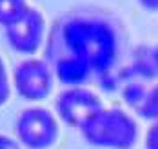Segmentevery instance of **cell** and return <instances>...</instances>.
<instances>
[{
    "mask_svg": "<svg viewBox=\"0 0 158 149\" xmlns=\"http://www.w3.org/2000/svg\"><path fill=\"white\" fill-rule=\"evenodd\" d=\"M118 53V35L109 20L95 15L62 18L49 38L48 56L53 73L67 85L109 73Z\"/></svg>",
    "mask_w": 158,
    "mask_h": 149,
    "instance_id": "6da1fadb",
    "label": "cell"
},
{
    "mask_svg": "<svg viewBox=\"0 0 158 149\" xmlns=\"http://www.w3.org/2000/svg\"><path fill=\"white\" fill-rule=\"evenodd\" d=\"M80 131L95 147L131 149L138 138V124L120 107H102Z\"/></svg>",
    "mask_w": 158,
    "mask_h": 149,
    "instance_id": "7a4b0ae2",
    "label": "cell"
},
{
    "mask_svg": "<svg viewBox=\"0 0 158 149\" xmlns=\"http://www.w3.org/2000/svg\"><path fill=\"white\" fill-rule=\"evenodd\" d=\"M15 131L20 144L27 149H46L58 136V122L49 109L33 106L16 116Z\"/></svg>",
    "mask_w": 158,
    "mask_h": 149,
    "instance_id": "3957f363",
    "label": "cell"
},
{
    "mask_svg": "<svg viewBox=\"0 0 158 149\" xmlns=\"http://www.w3.org/2000/svg\"><path fill=\"white\" fill-rule=\"evenodd\" d=\"M56 115L64 124L82 129L104 107L100 97L82 85H69L56 97Z\"/></svg>",
    "mask_w": 158,
    "mask_h": 149,
    "instance_id": "277c9868",
    "label": "cell"
},
{
    "mask_svg": "<svg viewBox=\"0 0 158 149\" xmlns=\"http://www.w3.org/2000/svg\"><path fill=\"white\" fill-rule=\"evenodd\" d=\"M53 69L40 58H26L13 71V85L24 100H44L53 89Z\"/></svg>",
    "mask_w": 158,
    "mask_h": 149,
    "instance_id": "5b68a950",
    "label": "cell"
},
{
    "mask_svg": "<svg viewBox=\"0 0 158 149\" xmlns=\"http://www.w3.org/2000/svg\"><path fill=\"white\" fill-rule=\"evenodd\" d=\"M46 35V18L40 9L27 7L18 18L6 26V38L9 46L22 55H33L42 46Z\"/></svg>",
    "mask_w": 158,
    "mask_h": 149,
    "instance_id": "8992f818",
    "label": "cell"
},
{
    "mask_svg": "<svg viewBox=\"0 0 158 149\" xmlns=\"http://www.w3.org/2000/svg\"><path fill=\"white\" fill-rule=\"evenodd\" d=\"M124 93V100L145 120H156L158 118V82L151 87H145L138 82H131Z\"/></svg>",
    "mask_w": 158,
    "mask_h": 149,
    "instance_id": "52a82bcc",
    "label": "cell"
},
{
    "mask_svg": "<svg viewBox=\"0 0 158 149\" xmlns=\"http://www.w3.org/2000/svg\"><path fill=\"white\" fill-rule=\"evenodd\" d=\"M133 75H140L142 78H156L158 77V46L142 49L136 58L133 60V66L129 67Z\"/></svg>",
    "mask_w": 158,
    "mask_h": 149,
    "instance_id": "ba28073f",
    "label": "cell"
},
{
    "mask_svg": "<svg viewBox=\"0 0 158 149\" xmlns=\"http://www.w3.org/2000/svg\"><path fill=\"white\" fill-rule=\"evenodd\" d=\"M29 7L27 0H0V26L11 24Z\"/></svg>",
    "mask_w": 158,
    "mask_h": 149,
    "instance_id": "9c48e42d",
    "label": "cell"
},
{
    "mask_svg": "<svg viewBox=\"0 0 158 149\" xmlns=\"http://www.w3.org/2000/svg\"><path fill=\"white\" fill-rule=\"evenodd\" d=\"M11 95V84H9V75L7 67L4 64V58L0 56V106H4Z\"/></svg>",
    "mask_w": 158,
    "mask_h": 149,
    "instance_id": "30bf717a",
    "label": "cell"
},
{
    "mask_svg": "<svg viewBox=\"0 0 158 149\" xmlns=\"http://www.w3.org/2000/svg\"><path fill=\"white\" fill-rule=\"evenodd\" d=\"M145 149H158V118L153 120L145 133Z\"/></svg>",
    "mask_w": 158,
    "mask_h": 149,
    "instance_id": "8fae6325",
    "label": "cell"
},
{
    "mask_svg": "<svg viewBox=\"0 0 158 149\" xmlns=\"http://www.w3.org/2000/svg\"><path fill=\"white\" fill-rule=\"evenodd\" d=\"M0 149H20V144L7 135H0Z\"/></svg>",
    "mask_w": 158,
    "mask_h": 149,
    "instance_id": "7c38bea8",
    "label": "cell"
},
{
    "mask_svg": "<svg viewBox=\"0 0 158 149\" xmlns=\"http://www.w3.org/2000/svg\"><path fill=\"white\" fill-rule=\"evenodd\" d=\"M138 4L142 6L143 9H149V11H158V0H138Z\"/></svg>",
    "mask_w": 158,
    "mask_h": 149,
    "instance_id": "4fadbf2b",
    "label": "cell"
}]
</instances>
